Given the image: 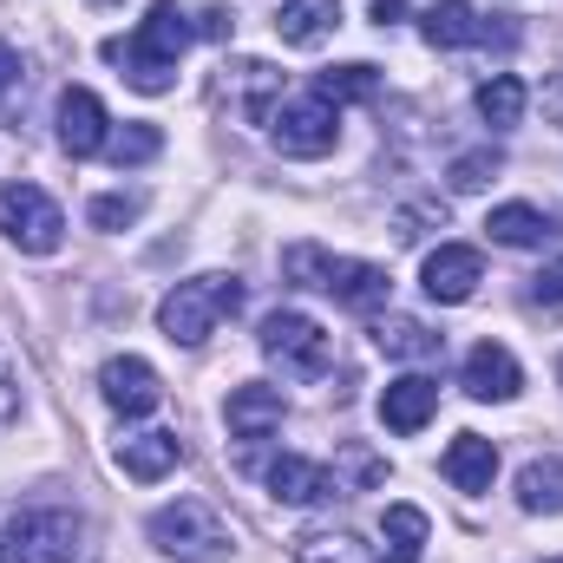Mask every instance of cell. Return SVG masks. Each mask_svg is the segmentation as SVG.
<instances>
[{"label":"cell","mask_w":563,"mask_h":563,"mask_svg":"<svg viewBox=\"0 0 563 563\" xmlns=\"http://www.w3.org/2000/svg\"><path fill=\"white\" fill-rule=\"evenodd\" d=\"M190 40H197V13H184L177 0H151V13L139 20V33L106 40V59L125 66V86H139V92L157 99V92H170L177 59H184Z\"/></svg>","instance_id":"6da1fadb"},{"label":"cell","mask_w":563,"mask_h":563,"mask_svg":"<svg viewBox=\"0 0 563 563\" xmlns=\"http://www.w3.org/2000/svg\"><path fill=\"white\" fill-rule=\"evenodd\" d=\"M282 276L295 282V288H321V295H334V301L354 308V314H374V308L394 295V282H387L380 263L334 256V250H321V243H288V250H282Z\"/></svg>","instance_id":"7a4b0ae2"},{"label":"cell","mask_w":563,"mask_h":563,"mask_svg":"<svg viewBox=\"0 0 563 563\" xmlns=\"http://www.w3.org/2000/svg\"><path fill=\"white\" fill-rule=\"evenodd\" d=\"M236 308H243V282L236 276H190L157 301V328H164L177 347H197V341H210L217 321H230Z\"/></svg>","instance_id":"3957f363"},{"label":"cell","mask_w":563,"mask_h":563,"mask_svg":"<svg viewBox=\"0 0 563 563\" xmlns=\"http://www.w3.org/2000/svg\"><path fill=\"white\" fill-rule=\"evenodd\" d=\"M256 347L282 367V380H321L334 367V341L321 334V321H308L301 308H276L256 334Z\"/></svg>","instance_id":"277c9868"},{"label":"cell","mask_w":563,"mask_h":563,"mask_svg":"<svg viewBox=\"0 0 563 563\" xmlns=\"http://www.w3.org/2000/svg\"><path fill=\"white\" fill-rule=\"evenodd\" d=\"M79 558V518L59 505L13 511L0 531V563H73Z\"/></svg>","instance_id":"5b68a950"},{"label":"cell","mask_w":563,"mask_h":563,"mask_svg":"<svg viewBox=\"0 0 563 563\" xmlns=\"http://www.w3.org/2000/svg\"><path fill=\"white\" fill-rule=\"evenodd\" d=\"M0 236L20 250V256H53L66 243V217L59 203L40 190V184H0Z\"/></svg>","instance_id":"8992f818"},{"label":"cell","mask_w":563,"mask_h":563,"mask_svg":"<svg viewBox=\"0 0 563 563\" xmlns=\"http://www.w3.org/2000/svg\"><path fill=\"white\" fill-rule=\"evenodd\" d=\"M151 544L164 551V558H223L230 551V525L203 505V498H177V505H164V511H151Z\"/></svg>","instance_id":"52a82bcc"},{"label":"cell","mask_w":563,"mask_h":563,"mask_svg":"<svg viewBox=\"0 0 563 563\" xmlns=\"http://www.w3.org/2000/svg\"><path fill=\"white\" fill-rule=\"evenodd\" d=\"M269 139L282 157H328L341 139V106H328L321 92H301V99H282L276 119H269Z\"/></svg>","instance_id":"ba28073f"},{"label":"cell","mask_w":563,"mask_h":563,"mask_svg":"<svg viewBox=\"0 0 563 563\" xmlns=\"http://www.w3.org/2000/svg\"><path fill=\"white\" fill-rule=\"evenodd\" d=\"M217 99H230V112H236L243 125H269L276 106L288 99V79H282L269 59H236V66H223Z\"/></svg>","instance_id":"9c48e42d"},{"label":"cell","mask_w":563,"mask_h":563,"mask_svg":"<svg viewBox=\"0 0 563 563\" xmlns=\"http://www.w3.org/2000/svg\"><path fill=\"white\" fill-rule=\"evenodd\" d=\"M99 394H106V407L119 413V420H144L157 400H164V387H157V367L139 361V354H119V361H106L99 367Z\"/></svg>","instance_id":"30bf717a"},{"label":"cell","mask_w":563,"mask_h":563,"mask_svg":"<svg viewBox=\"0 0 563 563\" xmlns=\"http://www.w3.org/2000/svg\"><path fill=\"white\" fill-rule=\"evenodd\" d=\"M420 282H426L432 301H472V288L485 282V256H478L472 243H439V250L426 256Z\"/></svg>","instance_id":"8fae6325"},{"label":"cell","mask_w":563,"mask_h":563,"mask_svg":"<svg viewBox=\"0 0 563 563\" xmlns=\"http://www.w3.org/2000/svg\"><path fill=\"white\" fill-rule=\"evenodd\" d=\"M459 387H465L472 400H518V387H525V367H518V354H511V347H498V341H478V347L465 354V374H459Z\"/></svg>","instance_id":"7c38bea8"},{"label":"cell","mask_w":563,"mask_h":563,"mask_svg":"<svg viewBox=\"0 0 563 563\" xmlns=\"http://www.w3.org/2000/svg\"><path fill=\"white\" fill-rule=\"evenodd\" d=\"M269 492H276L282 505H328V498H341V478L328 472V465H314V459H301V452H282L269 459Z\"/></svg>","instance_id":"4fadbf2b"},{"label":"cell","mask_w":563,"mask_h":563,"mask_svg":"<svg viewBox=\"0 0 563 563\" xmlns=\"http://www.w3.org/2000/svg\"><path fill=\"white\" fill-rule=\"evenodd\" d=\"M420 20H426V46H439V53H452V46H485V40H511V33H492V20H478L472 0H432Z\"/></svg>","instance_id":"5bb4252c"},{"label":"cell","mask_w":563,"mask_h":563,"mask_svg":"<svg viewBox=\"0 0 563 563\" xmlns=\"http://www.w3.org/2000/svg\"><path fill=\"white\" fill-rule=\"evenodd\" d=\"M106 106H99V92H86V86H66L59 92V144L73 151V157H92V151H106Z\"/></svg>","instance_id":"9a60e30c"},{"label":"cell","mask_w":563,"mask_h":563,"mask_svg":"<svg viewBox=\"0 0 563 563\" xmlns=\"http://www.w3.org/2000/svg\"><path fill=\"white\" fill-rule=\"evenodd\" d=\"M282 387H263V380H250V387H236L230 394V407H223V420H230V439H269V432H282Z\"/></svg>","instance_id":"2e32d148"},{"label":"cell","mask_w":563,"mask_h":563,"mask_svg":"<svg viewBox=\"0 0 563 563\" xmlns=\"http://www.w3.org/2000/svg\"><path fill=\"white\" fill-rule=\"evenodd\" d=\"M432 413H439V380H426V374H407V380H394L380 394V420H387V432H400V439H413Z\"/></svg>","instance_id":"e0dca14e"},{"label":"cell","mask_w":563,"mask_h":563,"mask_svg":"<svg viewBox=\"0 0 563 563\" xmlns=\"http://www.w3.org/2000/svg\"><path fill=\"white\" fill-rule=\"evenodd\" d=\"M177 459H184V439L177 432H125L119 439V465H125V478H139V485H157L164 472H177Z\"/></svg>","instance_id":"ac0fdd59"},{"label":"cell","mask_w":563,"mask_h":563,"mask_svg":"<svg viewBox=\"0 0 563 563\" xmlns=\"http://www.w3.org/2000/svg\"><path fill=\"white\" fill-rule=\"evenodd\" d=\"M439 472H445L459 492H492V478H498V445H492V439H478V432H459V439L445 445Z\"/></svg>","instance_id":"d6986e66"},{"label":"cell","mask_w":563,"mask_h":563,"mask_svg":"<svg viewBox=\"0 0 563 563\" xmlns=\"http://www.w3.org/2000/svg\"><path fill=\"white\" fill-rule=\"evenodd\" d=\"M485 230H492V243H505V250H538V243H551L563 223L551 210H538V203H498L492 217H485Z\"/></svg>","instance_id":"ffe728a7"},{"label":"cell","mask_w":563,"mask_h":563,"mask_svg":"<svg viewBox=\"0 0 563 563\" xmlns=\"http://www.w3.org/2000/svg\"><path fill=\"white\" fill-rule=\"evenodd\" d=\"M374 347H380L387 361H439L445 334H432L413 314H387V321H374Z\"/></svg>","instance_id":"44dd1931"},{"label":"cell","mask_w":563,"mask_h":563,"mask_svg":"<svg viewBox=\"0 0 563 563\" xmlns=\"http://www.w3.org/2000/svg\"><path fill=\"white\" fill-rule=\"evenodd\" d=\"M334 26H341V0H282L276 13V33L288 46H321Z\"/></svg>","instance_id":"7402d4cb"},{"label":"cell","mask_w":563,"mask_h":563,"mask_svg":"<svg viewBox=\"0 0 563 563\" xmlns=\"http://www.w3.org/2000/svg\"><path fill=\"white\" fill-rule=\"evenodd\" d=\"M472 106H478V119H485L492 132H511V125L525 119L531 92H525V79H518V73H492V79L472 92Z\"/></svg>","instance_id":"603a6c76"},{"label":"cell","mask_w":563,"mask_h":563,"mask_svg":"<svg viewBox=\"0 0 563 563\" xmlns=\"http://www.w3.org/2000/svg\"><path fill=\"white\" fill-rule=\"evenodd\" d=\"M518 505L538 518H558L563 511V459H531L525 472H518Z\"/></svg>","instance_id":"cb8c5ba5"},{"label":"cell","mask_w":563,"mask_h":563,"mask_svg":"<svg viewBox=\"0 0 563 563\" xmlns=\"http://www.w3.org/2000/svg\"><path fill=\"white\" fill-rule=\"evenodd\" d=\"M380 531H387V544H394V551H387L380 563H420L426 531H432V525H426V511H420V505H387Z\"/></svg>","instance_id":"d4e9b609"},{"label":"cell","mask_w":563,"mask_h":563,"mask_svg":"<svg viewBox=\"0 0 563 563\" xmlns=\"http://www.w3.org/2000/svg\"><path fill=\"white\" fill-rule=\"evenodd\" d=\"M295 563H380L354 531H308L295 538Z\"/></svg>","instance_id":"484cf974"},{"label":"cell","mask_w":563,"mask_h":563,"mask_svg":"<svg viewBox=\"0 0 563 563\" xmlns=\"http://www.w3.org/2000/svg\"><path fill=\"white\" fill-rule=\"evenodd\" d=\"M314 92H321L328 106H347V99H374V92H380V73H374L367 59H354V66H328V73L314 79Z\"/></svg>","instance_id":"4316f807"},{"label":"cell","mask_w":563,"mask_h":563,"mask_svg":"<svg viewBox=\"0 0 563 563\" xmlns=\"http://www.w3.org/2000/svg\"><path fill=\"white\" fill-rule=\"evenodd\" d=\"M157 151H164V132H157V125H125V132H112V139H106V157H112L119 170L151 164Z\"/></svg>","instance_id":"83f0119b"},{"label":"cell","mask_w":563,"mask_h":563,"mask_svg":"<svg viewBox=\"0 0 563 563\" xmlns=\"http://www.w3.org/2000/svg\"><path fill=\"white\" fill-rule=\"evenodd\" d=\"M92 230H125V223H139L144 217V197L139 190H106V197H92Z\"/></svg>","instance_id":"f1b7e54d"},{"label":"cell","mask_w":563,"mask_h":563,"mask_svg":"<svg viewBox=\"0 0 563 563\" xmlns=\"http://www.w3.org/2000/svg\"><path fill=\"white\" fill-rule=\"evenodd\" d=\"M492 177H498V151H465L452 164V190H485Z\"/></svg>","instance_id":"f546056e"},{"label":"cell","mask_w":563,"mask_h":563,"mask_svg":"<svg viewBox=\"0 0 563 563\" xmlns=\"http://www.w3.org/2000/svg\"><path fill=\"white\" fill-rule=\"evenodd\" d=\"M13 413H20V374H13V361L0 354V432L13 426Z\"/></svg>","instance_id":"4dcf8cb0"},{"label":"cell","mask_w":563,"mask_h":563,"mask_svg":"<svg viewBox=\"0 0 563 563\" xmlns=\"http://www.w3.org/2000/svg\"><path fill=\"white\" fill-rule=\"evenodd\" d=\"M531 295H538V301H563V256H558V263H544V269L531 276Z\"/></svg>","instance_id":"1f68e13d"},{"label":"cell","mask_w":563,"mask_h":563,"mask_svg":"<svg viewBox=\"0 0 563 563\" xmlns=\"http://www.w3.org/2000/svg\"><path fill=\"white\" fill-rule=\"evenodd\" d=\"M230 26H236V20H230L223 7H203V13H197V40H230Z\"/></svg>","instance_id":"d6a6232c"},{"label":"cell","mask_w":563,"mask_h":563,"mask_svg":"<svg viewBox=\"0 0 563 563\" xmlns=\"http://www.w3.org/2000/svg\"><path fill=\"white\" fill-rule=\"evenodd\" d=\"M544 119L563 132V73H551V79H544Z\"/></svg>","instance_id":"836d02e7"},{"label":"cell","mask_w":563,"mask_h":563,"mask_svg":"<svg viewBox=\"0 0 563 563\" xmlns=\"http://www.w3.org/2000/svg\"><path fill=\"white\" fill-rule=\"evenodd\" d=\"M13 79H20V53H13V46L0 40V99L13 92Z\"/></svg>","instance_id":"e575fe53"},{"label":"cell","mask_w":563,"mask_h":563,"mask_svg":"<svg viewBox=\"0 0 563 563\" xmlns=\"http://www.w3.org/2000/svg\"><path fill=\"white\" fill-rule=\"evenodd\" d=\"M374 20H380V26H394V20H407V0H374Z\"/></svg>","instance_id":"d590c367"},{"label":"cell","mask_w":563,"mask_h":563,"mask_svg":"<svg viewBox=\"0 0 563 563\" xmlns=\"http://www.w3.org/2000/svg\"><path fill=\"white\" fill-rule=\"evenodd\" d=\"M558 563H563V558H558Z\"/></svg>","instance_id":"8d00e7d4"}]
</instances>
